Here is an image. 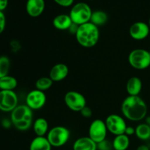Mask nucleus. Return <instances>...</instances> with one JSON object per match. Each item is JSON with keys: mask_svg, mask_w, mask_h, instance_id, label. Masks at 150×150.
I'll return each mask as SVG.
<instances>
[{"mask_svg": "<svg viewBox=\"0 0 150 150\" xmlns=\"http://www.w3.org/2000/svg\"><path fill=\"white\" fill-rule=\"evenodd\" d=\"M123 117L132 122H139L146 117L147 105L140 96H127L121 105Z\"/></svg>", "mask_w": 150, "mask_h": 150, "instance_id": "obj_1", "label": "nucleus"}, {"mask_svg": "<svg viewBox=\"0 0 150 150\" xmlns=\"http://www.w3.org/2000/svg\"><path fill=\"white\" fill-rule=\"evenodd\" d=\"M75 36L81 46L86 48H93L100 40L99 27L88 22L79 26Z\"/></svg>", "mask_w": 150, "mask_h": 150, "instance_id": "obj_2", "label": "nucleus"}, {"mask_svg": "<svg viewBox=\"0 0 150 150\" xmlns=\"http://www.w3.org/2000/svg\"><path fill=\"white\" fill-rule=\"evenodd\" d=\"M11 122L17 130L26 131L33 125V111L25 105H18L11 112Z\"/></svg>", "mask_w": 150, "mask_h": 150, "instance_id": "obj_3", "label": "nucleus"}, {"mask_svg": "<svg viewBox=\"0 0 150 150\" xmlns=\"http://www.w3.org/2000/svg\"><path fill=\"white\" fill-rule=\"evenodd\" d=\"M92 13V9L87 3L78 2L72 7L69 16L73 23L80 26L90 22Z\"/></svg>", "mask_w": 150, "mask_h": 150, "instance_id": "obj_4", "label": "nucleus"}, {"mask_svg": "<svg viewBox=\"0 0 150 150\" xmlns=\"http://www.w3.org/2000/svg\"><path fill=\"white\" fill-rule=\"evenodd\" d=\"M128 62L136 70H145L150 66V55L147 50L136 48L130 51L128 55Z\"/></svg>", "mask_w": 150, "mask_h": 150, "instance_id": "obj_5", "label": "nucleus"}, {"mask_svg": "<svg viewBox=\"0 0 150 150\" xmlns=\"http://www.w3.org/2000/svg\"><path fill=\"white\" fill-rule=\"evenodd\" d=\"M46 137L52 147H61L70 139V131L64 126H55L50 129Z\"/></svg>", "mask_w": 150, "mask_h": 150, "instance_id": "obj_6", "label": "nucleus"}, {"mask_svg": "<svg viewBox=\"0 0 150 150\" xmlns=\"http://www.w3.org/2000/svg\"><path fill=\"white\" fill-rule=\"evenodd\" d=\"M64 101L67 108L73 111L80 112L86 106V100L85 97L77 91H69L64 95Z\"/></svg>", "mask_w": 150, "mask_h": 150, "instance_id": "obj_7", "label": "nucleus"}, {"mask_svg": "<svg viewBox=\"0 0 150 150\" xmlns=\"http://www.w3.org/2000/svg\"><path fill=\"white\" fill-rule=\"evenodd\" d=\"M108 131L114 136L125 134L127 125L124 117L118 114H112L108 115L105 120Z\"/></svg>", "mask_w": 150, "mask_h": 150, "instance_id": "obj_8", "label": "nucleus"}, {"mask_svg": "<svg viewBox=\"0 0 150 150\" xmlns=\"http://www.w3.org/2000/svg\"><path fill=\"white\" fill-rule=\"evenodd\" d=\"M105 121L100 119L93 120L89 127V137L96 144L106 139L108 133Z\"/></svg>", "mask_w": 150, "mask_h": 150, "instance_id": "obj_9", "label": "nucleus"}, {"mask_svg": "<svg viewBox=\"0 0 150 150\" xmlns=\"http://www.w3.org/2000/svg\"><path fill=\"white\" fill-rule=\"evenodd\" d=\"M18 95L14 91L0 90V111L12 112L18 105Z\"/></svg>", "mask_w": 150, "mask_h": 150, "instance_id": "obj_10", "label": "nucleus"}, {"mask_svg": "<svg viewBox=\"0 0 150 150\" xmlns=\"http://www.w3.org/2000/svg\"><path fill=\"white\" fill-rule=\"evenodd\" d=\"M47 101L46 95L44 92L35 89L30 91L26 98V105L32 111L41 109Z\"/></svg>", "mask_w": 150, "mask_h": 150, "instance_id": "obj_11", "label": "nucleus"}, {"mask_svg": "<svg viewBox=\"0 0 150 150\" xmlns=\"http://www.w3.org/2000/svg\"><path fill=\"white\" fill-rule=\"evenodd\" d=\"M150 32L148 23L143 21H137L133 23L129 29V34L133 40H143L146 39Z\"/></svg>", "mask_w": 150, "mask_h": 150, "instance_id": "obj_12", "label": "nucleus"}, {"mask_svg": "<svg viewBox=\"0 0 150 150\" xmlns=\"http://www.w3.org/2000/svg\"><path fill=\"white\" fill-rule=\"evenodd\" d=\"M69 67L64 63H58L51 67L49 72V77L54 82H59L64 80L69 74Z\"/></svg>", "mask_w": 150, "mask_h": 150, "instance_id": "obj_13", "label": "nucleus"}, {"mask_svg": "<svg viewBox=\"0 0 150 150\" xmlns=\"http://www.w3.org/2000/svg\"><path fill=\"white\" fill-rule=\"evenodd\" d=\"M45 0H27L26 3V11L32 18L39 17L45 10Z\"/></svg>", "mask_w": 150, "mask_h": 150, "instance_id": "obj_14", "label": "nucleus"}, {"mask_svg": "<svg viewBox=\"0 0 150 150\" xmlns=\"http://www.w3.org/2000/svg\"><path fill=\"white\" fill-rule=\"evenodd\" d=\"M142 81L139 77L133 76L127 80L126 83V91L129 96H139L142 90Z\"/></svg>", "mask_w": 150, "mask_h": 150, "instance_id": "obj_15", "label": "nucleus"}, {"mask_svg": "<svg viewBox=\"0 0 150 150\" xmlns=\"http://www.w3.org/2000/svg\"><path fill=\"white\" fill-rule=\"evenodd\" d=\"M73 150H98L97 144L89 136H83L75 141Z\"/></svg>", "mask_w": 150, "mask_h": 150, "instance_id": "obj_16", "label": "nucleus"}, {"mask_svg": "<svg viewBox=\"0 0 150 150\" xmlns=\"http://www.w3.org/2000/svg\"><path fill=\"white\" fill-rule=\"evenodd\" d=\"M73 23L70 16L67 14L57 15L53 19L54 26L56 29L60 31L69 30Z\"/></svg>", "mask_w": 150, "mask_h": 150, "instance_id": "obj_17", "label": "nucleus"}, {"mask_svg": "<svg viewBox=\"0 0 150 150\" xmlns=\"http://www.w3.org/2000/svg\"><path fill=\"white\" fill-rule=\"evenodd\" d=\"M32 128L36 136H45L49 131V125L45 118L40 117L34 121Z\"/></svg>", "mask_w": 150, "mask_h": 150, "instance_id": "obj_18", "label": "nucleus"}, {"mask_svg": "<svg viewBox=\"0 0 150 150\" xmlns=\"http://www.w3.org/2000/svg\"><path fill=\"white\" fill-rule=\"evenodd\" d=\"M52 146L45 136H36L29 145V150H51Z\"/></svg>", "mask_w": 150, "mask_h": 150, "instance_id": "obj_19", "label": "nucleus"}, {"mask_svg": "<svg viewBox=\"0 0 150 150\" xmlns=\"http://www.w3.org/2000/svg\"><path fill=\"white\" fill-rule=\"evenodd\" d=\"M130 137L125 134L116 136L112 141L114 150H127L130 146Z\"/></svg>", "mask_w": 150, "mask_h": 150, "instance_id": "obj_20", "label": "nucleus"}, {"mask_svg": "<svg viewBox=\"0 0 150 150\" xmlns=\"http://www.w3.org/2000/svg\"><path fill=\"white\" fill-rule=\"evenodd\" d=\"M108 20V16L105 12L103 10H95L92 11L90 22L98 27L103 26L107 23Z\"/></svg>", "mask_w": 150, "mask_h": 150, "instance_id": "obj_21", "label": "nucleus"}, {"mask_svg": "<svg viewBox=\"0 0 150 150\" xmlns=\"http://www.w3.org/2000/svg\"><path fill=\"white\" fill-rule=\"evenodd\" d=\"M17 86L18 81L13 76L7 75L0 79V90L14 91Z\"/></svg>", "mask_w": 150, "mask_h": 150, "instance_id": "obj_22", "label": "nucleus"}, {"mask_svg": "<svg viewBox=\"0 0 150 150\" xmlns=\"http://www.w3.org/2000/svg\"><path fill=\"white\" fill-rule=\"evenodd\" d=\"M135 135L142 141H147L150 139V125L147 123H141L136 126Z\"/></svg>", "mask_w": 150, "mask_h": 150, "instance_id": "obj_23", "label": "nucleus"}, {"mask_svg": "<svg viewBox=\"0 0 150 150\" xmlns=\"http://www.w3.org/2000/svg\"><path fill=\"white\" fill-rule=\"evenodd\" d=\"M53 83H54V81L51 80L49 76H48V77L43 76V77H40L37 80L36 83H35V86L38 90L45 92V91L48 90L52 86Z\"/></svg>", "mask_w": 150, "mask_h": 150, "instance_id": "obj_24", "label": "nucleus"}, {"mask_svg": "<svg viewBox=\"0 0 150 150\" xmlns=\"http://www.w3.org/2000/svg\"><path fill=\"white\" fill-rule=\"evenodd\" d=\"M10 68V60L7 56L0 57V79L8 75Z\"/></svg>", "mask_w": 150, "mask_h": 150, "instance_id": "obj_25", "label": "nucleus"}, {"mask_svg": "<svg viewBox=\"0 0 150 150\" xmlns=\"http://www.w3.org/2000/svg\"><path fill=\"white\" fill-rule=\"evenodd\" d=\"M97 149L98 150H113L112 142H110L109 141L105 139L103 142L97 144Z\"/></svg>", "mask_w": 150, "mask_h": 150, "instance_id": "obj_26", "label": "nucleus"}, {"mask_svg": "<svg viewBox=\"0 0 150 150\" xmlns=\"http://www.w3.org/2000/svg\"><path fill=\"white\" fill-rule=\"evenodd\" d=\"M80 113L81 114L82 117H84V118H90V117H92V114H93L92 108H91L90 107L87 106V105L85 106L84 108L80 111Z\"/></svg>", "mask_w": 150, "mask_h": 150, "instance_id": "obj_27", "label": "nucleus"}, {"mask_svg": "<svg viewBox=\"0 0 150 150\" xmlns=\"http://www.w3.org/2000/svg\"><path fill=\"white\" fill-rule=\"evenodd\" d=\"M56 4L63 7H70L74 2V0H54Z\"/></svg>", "mask_w": 150, "mask_h": 150, "instance_id": "obj_28", "label": "nucleus"}, {"mask_svg": "<svg viewBox=\"0 0 150 150\" xmlns=\"http://www.w3.org/2000/svg\"><path fill=\"white\" fill-rule=\"evenodd\" d=\"M6 26V17L3 12L0 11V35L4 32Z\"/></svg>", "mask_w": 150, "mask_h": 150, "instance_id": "obj_29", "label": "nucleus"}, {"mask_svg": "<svg viewBox=\"0 0 150 150\" xmlns=\"http://www.w3.org/2000/svg\"><path fill=\"white\" fill-rule=\"evenodd\" d=\"M135 132H136V128L135 127H133V126L127 125L125 129V134L130 137V136H133L135 134Z\"/></svg>", "mask_w": 150, "mask_h": 150, "instance_id": "obj_30", "label": "nucleus"}, {"mask_svg": "<svg viewBox=\"0 0 150 150\" xmlns=\"http://www.w3.org/2000/svg\"><path fill=\"white\" fill-rule=\"evenodd\" d=\"M8 5V0H0V11L3 12Z\"/></svg>", "mask_w": 150, "mask_h": 150, "instance_id": "obj_31", "label": "nucleus"}, {"mask_svg": "<svg viewBox=\"0 0 150 150\" xmlns=\"http://www.w3.org/2000/svg\"><path fill=\"white\" fill-rule=\"evenodd\" d=\"M136 150H149V147L146 144H142L138 146Z\"/></svg>", "mask_w": 150, "mask_h": 150, "instance_id": "obj_32", "label": "nucleus"}, {"mask_svg": "<svg viewBox=\"0 0 150 150\" xmlns=\"http://www.w3.org/2000/svg\"><path fill=\"white\" fill-rule=\"evenodd\" d=\"M148 25H149V29H150V18H149V22H148Z\"/></svg>", "mask_w": 150, "mask_h": 150, "instance_id": "obj_33", "label": "nucleus"}, {"mask_svg": "<svg viewBox=\"0 0 150 150\" xmlns=\"http://www.w3.org/2000/svg\"><path fill=\"white\" fill-rule=\"evenodd\" d=\"M149 55H150V51H149Z\"/></svg>", "mask_w": 150, "mask_h": 150, "instance_id": "obj_34", "label": "nucleus"}]
</instances>
